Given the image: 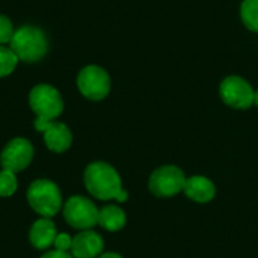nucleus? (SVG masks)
Here are the masks:
<instances>
[{"mask_svg": "<svg viewBox=\"0 0 258 258\" xmlns=\"http://www.w3.org/2000/svg\"><path fill=\"white\" fill-rule=\"evenodd\" d=\"M14 32L15 30H14L12 21L6 15L0 14V45L9 44L14 36Z\"/></svg>", "mask_w": 258, "mask_h": 258, "instance_id": "18", "label": "nucleus"}, {"mask_svg": "<svg viewBox=\"0 0 258 258\" xmlns=\"http://www.w3.org/2000/svg\"><path fill=\"white\" fill-rule=\"evenodd\" d=\"M83 181L88 192L101 201L116 200L122 190L121 177L113 166L106 162H92L86 166Z\"/></svg>", "mask_w": 258, "mask_h": 258, "instance_id": "2", "label": "nucleus"}, {"mask_svg": "<svg viewBox=\"0 0 258 258\" xmlns=\"http://www.w3.org/2000/svg\"><path fill=\"white\" fill-rule=\"evenodd\" d=\"M77 88L88 100L100 101L110 92V77L101 67L88 65L82 68L77 76Z\"/></svg>", "mask_w": 258, "mask_h": 258, "instance_id": "6", "label": "nucleus"}, {"mask_svg": "<svg viewBox=\"0 0 258 258\" xmlns=\"http://www.w3.org/2000/svg\"><path fill=\"white\" fill-rule=\"evenodd\" d=\"M45 147L53 153H65L73 144V133L67 124L60 121H51L42 132Z\"/></svg>", "mask_w": 258, "mask_h": 258, "instance_id": "11", "label": "nucleus"}, {"mask_svg": "<svg viewBox=\"0 0 258 258\" xmlns=\"http://www.w3.org/2000/svg\"><path fill=\"white\" fill-rule=\"evenodd\" d=\"M103 248V237L92 230H85L73 237L70 254L74 258H98Z\"/></svg>", "mask_w": 258, "mask_h": 258, "instance_id": "10", "label": "nucleus"}, {"mask_svg": "<svg viewBox=\"0 0 258 258\" xmlns=\"http://www.w3.org/2000/svg\"><path fill=\"white\" fill-rule=\"evenodd\" d=\"M98 225L107 231H119L125 225V213L116 206H106L98 210Z\"/></svg>", "mask_w": 258, "mask_h": 258, "instance_id": "14", "label": "nucleus"}, {"mask_svg": "<svg viewBox=\"0 0 258 258\" xmlns=\"http://www.w3.org/2000/svg\"><path fill=\"white\" fill-rule=\"evenodd\" d=\"M33 145L26 138H14L11 139L0 153V165L2 169H8L12 172L24 171L33 160Z\"/></svg>", "mask_w": 258, "mask_h": 258, "instance_id": "8", "label": "nucleus"}, {"mask_svg": "<svg viewBox=\"0 0 258 258\" xmlns=\"http://www.w3.org/2000/svg\"><path fill=\"white\" fill-rule=\"evenodd\" d=\"M18 189V180L15 172L2 169L0 171V197L2 198H9L12 197Z\"/></svg>", "mask_w": 258, "mask_h": 258, "instance_id": "17", "label": "nucleus"}, {"mask_svg": "<svg viewBox=\"0 0 258 258\" xmlns=\"http://www.w3.org/2000/svg\"><path fill=\"white\" fill-rule=\"evenodd\" d=\"M98 258H122L119 254H115V252H106V254H101Z\"/></svg>", "mask_w": 258, "mask_h": 258, "instance_id": "21", "label": "nucleus"}, {"mask_svg": "<svg viewBox=\"0 0 258 258\" xmlns=\"http://www.w3.org/2000/svg\"><path fill=\"white\" fill-rule=\"evenodd\" d=\"M240 17L243 24L251 32L258 33V0H243L240 8Z\"/></svg>", "mask_w": 258, "mask_h": 258, "instance_id": "15", "label": "nucleus"}, {"mask_svg": "<svg viewBox=\"0 0 258 258\" xmlns=\"http://www.w3.org/2000/svg\"><path fill=\"white\" fill-rule=\"evenodd\" d=\"M254 92L252 86L239 76H228L219 86L222 101L230 107L240 110L249 109L254 104Z\"/></svg>", "mask_w": 258, "mask_h": 258, "instance_id": "9", "label": "nucleus"}, {"mask_svg": "<svg viewBox=\"0 0 258 258\" xmlns=\"http://www.w3.org/2000/svg\"><path fill=\"white\" fill-rule=\"evenodd\" d=\"M41 258H74L70 252H62V251H56V249H51V251H47Z\"/></svg>", "mask_w": 258, "mask_h": 258, "instance_id": "20", "label": "nucleus"}, {"mask_svg": "<svg viewBox=\"0 0 258 258\" xmlns=\"http://www.w3.org/2000/svg\"><path fill=\"white\" fill-rule=\"evenodd\" d=\"M18 57L11 50V47L0 45V77H6L14 73L17 68Z\"/></svg>", "mask_w": 258, "mask_h": 258, "instance_id": "16", "label": "nucleus"}, {"mask_svg": "<svg viewBox=\"0 0 258 258\" xmlns=\"http://www.w3.org/2000/svg\"><path fill=\"white\" fill-rule=\"evenodd\" d=\"M56 236H57V228L50 218H39L32 224L29 231L30 245L39 251H48L53 246Z\"/></svg>", "mask_w": 258, "mask_h": 258, "instance_id": "12", "label": "nucleus"}, {"mask_svg": "<svg viewBox=\"0 0 258 258\" xmlns=\"http://www.w3.org/2000/svg\"><path fill=\"white\" fill-rule=\"evenodd\" d=\"M9 47L18 57V60L33 63L41 60L47 54L48 41L45 38V33L39 27L23 26L14 32Z\"/></svg>", "mask_w": 258, "mask_h": 258, "instance_id": "4", "label": "nucleus"}, {"mask_svg": "<svg viewBox=\"0 0 258 258\" xmlns=\"http://www.w3.org/2000/svg\"><path fill=\"white\" fill-rule=\"evenodd\" d=\"M29 106L36 115L33 127L42 133L47 124L56 121L63 112V98L54 86L41 83L30 89Z\"/></svg>", "mask_w": 258, "mask_h": 258, "instance_id": "1", "label": "nucleus"}, {"mask_svg": "<svg viewBox=\"0 0 258 258\" xmlns=\"http://www.w3.org/2000/svg\"><path fill=\"white\" fill-rule=\"evenodd\" d=\"M183 192L189 200L195 203H209L216 195L215 184L209 178L201 175H194L190 178H186Z\"/></svg>", "mask_w": 258, "mask_h": 258, "instance_id": "13", "label": "nucleus"}, {"mask_svg": "<svg viewBox=\"0 0 258 258\" xmlns=\"http://www.w3.org/2000/svg\"><path fill=\"white\" fill-rule=\"evenodd\" d=\"M63 219L76 230H92L98 225V209L89 198L74 195L68 198L62 207Z\"/></svg>", "mask_w": 258, "mask_h": 258, "instance_id": "5", "label": "nucleus"}, {"mask_svg": "<svg viewBox=\"0 0 258 258\" xmlns=\"http://www.w3.org/2000/svg\"><path fill=\"white\" fill-rule=\"evenodd\" d=\"M186 175L178 166H162L156 169L148 181L150 190L159 198H169L180 194L184 187Z\"/></svg>", "mask_w": 258, "mask_h": 258, "instance_id": "7", "label": "nucleus"}, {"mask_svg": "<svg viewBox=\"0 0 258 258\" xmlns=\"http://www.w3.org/2000/svg\"><path fill=\"white\" fill-rule=\"evenodd\" d=\"M71 245H73V237L68 233H57L54 243H53V249L62 251V252H70Z\"/></svg>", "mask_w": 258, "mask_h": 258, "instance_id": "19", "label": "nucleus"}, {"mask_svg": "<svg viewBox=\"0 0 258 258\" xmlns=\"http://www.w3.org/2000/svg\"><path fill=\"white\" fill-rule=\"evenodd\" d=\"M254 104H255V106H258V91H255V92H254Z\"/></svg>", "mask_w": 258, "mask_h": 258, "instance_id": "22", "label": "nucleus"}, {"mask_svg": "<svg viewBox=\"0 0 258 258\" xmlns=\"http://www.w3.org/2000/svg\"><path fill=\"white\" fill-rule=\"evenodd\" d=\"M26 197L30 209L36 215H39V218L51 219L63 207L62 192L59 186L48 178H38L32 181Z\"/></svg>", "mask_w": 258, "mask_h": 258, "instance_id": "3", "label": "nucleus"}]
</instances>
